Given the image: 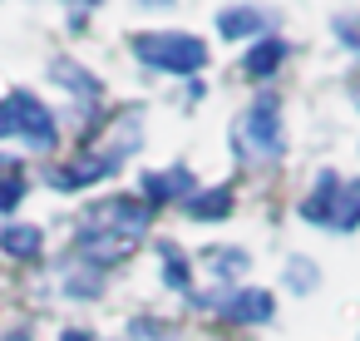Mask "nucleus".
<instances>
[{"mask_svg":"<svg viewBox=\"0 0 360 341\" xmlns=\"http://www.w3.org/2000/svg\"><path fill=\"white\" fill-rule=\"evenodd\" d=\"M281 149H286V139H281V104H276V94H262L232 124V154L247 159V163H266V159H281Z\"/></svg>","mask_w":360,"mask_h":341,"instance_id":"1","label":"nucleus"},{"mask_svg":"<svg viewBox=\"0 0 360 341\" xmlns=\"http://www.w3.org/2000/svg\"><path fill=\"white\" fill-rule=\"evenodd\" d=\"M134 55L158 75H198L207 65V40L188 30H148V35H134Z\"/></svg>","mask_w":360,"mask_h":341,"instance_id":"2","label":"nucleus"},{"mask_svg":"<svg viewBox=\"0 0 360 341\" xmlns=\"http://www.w3.org/2000/svg\"><path fill=\"white\" fill-rule=\"evenodd\" d=\"M188 302L193 306H207V311H217L222 321H237V326H266L276 316V297L262 292V287H217L207 297L188 292Z\"/></svg>","mask_w":360,"mask_h":341,"instance_id":"3","label":"nucleus"},{"mask_svg":"<svg viewBox=\"0 0 360 341\" xmlns=\"http://www.w3.org/2000/svg\"><path fill=\"white\" fill-rule=\"evenodd\" d=\"M79 228H94V232H109V237H119V242H139L148 228H153V208L143 203V198H104V203H94L89 213H84V223Z\"/></svg>","mask_w":360,"mask_h":341,"instance_id":"4","label":"nucleus"},{"mask_svg":"<svg viewBox=\"0 0 360 341\" xmlns=\"http://www.w3.org/2000/svg\"><path fill=\"white\" fill-rule=\"evenodd\" d=\"M6 104H11L15 134H20L35 154H55V144H60V124H55L50 104H40V94H30V89H11Z\"/></svg>","mask_w":360,"mask_h":341,"instance_id":"5","label":"nucleus"},{"mask_svg":"<svg viewBox=\"0 0 360 341\" xmlns=\"http://www.w3.org/2000/svg\"><path fill=\"white\" fill-rule=\"evenodd\" d=\"M129 154H134V144H109V149L75 154V163H65V168H55V173H50V188H60V193H70V188H89V183H99V178L119 173Z\"/></svg>","mask_w":360,"mask_h":341,"instance_id":"6","label":"nucleus"},{"mask_svg":"<svg viewBox=\"0 0 360 341\" xmlns=\"http://www.w3.org/2000/svg\"><path fill=\"white\" fill-rule=\"evenodd\" d=\"M50 80L70 89V99H75V109H79L84 119H89V114L99 109V99H104V85H99L84 65H75V60H50Z\"/></svg>","mask_w":360,"mask_h":341,"instance_id":"7","label":"nucleus"},{"mask_svg":"<svg viewBox=\"0 0 360 341\" xmlns=\"http://www.w3.org/2000/svg\"><path fill=\"white\" fill-rule=\"evenodd\" d=\"M193 193H198V173H188V168H158V173H143V203H148V208L188 203Z\"/></svg>","mask_w":360,"mask_h":341,"instance_id":"8","label":"nucleus"},{"mask_svg":"<svg viewBox=\"0 0 360 341\" xmlns=\"http://www.w3.org/2000/svg\"><path fill=\"white\" fill-rule=\"evenodd\" d=\"M340 183H345V178H340L335 168H321V173H316V188H311L306 203H301V218L330 228V223H335V203H340Z\"/></svg>","mask_w":360,"mask_h":341,"instance_id":"9","label":"nucleus"},{"mask_svg":"<svg viewBox=\"0 0 360 341\" xmlns=\"http://www.w3.org/2000/svg\"><path fill=\"white\" fill-rule=\"evenodd\" d=\"M271 25H276V16L262 11V6H227V11L217 16L222 40H252V35H266Z\"/></svg>","mask_w":360,"mask_h":341,"instance_id":"10","label":"nucleus"},{"mask_svg":"<svg viewBox=\"0 0 360 341\" xmlns=\"http://www.w3.org/2000/svg\"><path fill=\"white\" fill-rule=\"evenodd\" d=\"M0 252L15 257V262H35L45 252V232L35 223H6L0 228Z\"/></svg>","mask_w":360,"mask_h":341,"instance_id":"11","label":"nucleus"},{"mask_svg":"<svg viewBox=\"0 0 360 341\" xmlns=\"http://www.w3.org/2000/svg\"><path fill=\"white\" fill-rule=\"evenodd\" d=\"M281 60H286V40H281V35H262V40L242 55V75H247V80H266V75L281 70Z\"/></svg>","mask_w":360,"mask_h":341,"instance_id":"12","label":"nucleus"},{"mask_svg":"<svg viewBox=\"0 0 360 341\" xmlns=\"http://www.w3.org/2000/svg\"><path fill=\"white\" fill-rule=\"evenodd\" d=\"M183 208H188L193 223H222L232 213V188H198Z\"/></svg>","mask_w":360,"mask_h":341,"instance_id":"13","label":"nucleus"},{"mask_svg":"<svg viewBox=\"0 0 360 341\" xmlns=\"http://www.w3.org/2000/svg\"><path fill=\"white\" fill-rule=\"evenodd\" d=\"M202 262L212 267V277L222 282V287H232L237 277H247V267H252V257L242 252V247H207L202 252Z\"/></svg>","mask_w":360,"mask_h":341,"instance_id":"14","label":"nucleus"},{"mask_svg":"<svg viewBox=\"0 0 360 341\" xmlns=\"http://www.w3.org/2000/svg\"><path fill=\"white\" fill-rule=\"evenodd\" d=\"M99 287H104V272H99V267H89V262H79V257L65 267V297H84V302H94Z\"/></svg>","mask_w":360,"mask_h":341,"instance_id":"15","label":"nucleus"},{"mask_svg":"<svg viewBox=\"0 0 360 341\" xmlns=\"http://www.w3.org/2000/svg\"><path fill=\"white\" fill-rule=\"evenodd\" d=\"M158 262H163V282H168L173 292H188L193 267H188V257L178 252V242H158Z\"/></svg>","mask_w":360,"mask_h":341,"instance_id":"16","label":"nucleus"},{"mask_svg":"<svg viewBox=\"0 0 360 341\" xmlns=\"http://www.w3.org/2000/svg\"><path fill=\"white\" fill-rule=\"evenodd\" d=\"M330 228H335V232L360 228V178L340 183V203H335V223H330Z\"/></svg>","mask_w":360,"mask_h":341,"instance_id":"17","label":"nucleus"},{"mask_svg":"<svg viewBox=\"0 0 360 341\" xmlns=\"http://www.w3.org/2000/svg\"><path fill=\"white\" fill-rule=\"evenodd\" d=\"M316 282H321L316 262H306V257H286V287H291V292H316Z\"/></svg>","mask_w":360,"mask_h":341,"instance_id":"18","label":"nucleus"},{"mask_svg":"<svg viewBox=\"0 0 360 341\" xmlns=\"http://www.w3.org/2000/svg\"><path fill=\"white\" fill-rule=\"evenodd\" d=\"M25 173L15 168V173H0V213H15L20 208V198H25Z\"/></svg>","mask_w":360,"mask_h":341,"instance_id":"19","label":"nucleus"},{"mask_svg":"<svg viewBox=\"0 0 360 341\" xmlns=\"http://www.w3.org/2000/svg\"><path fill=\"white\" fill-rule=\"evenodd\" d=\"M335 40L350 55H360V16H335Z\"/></svg>","mask_w":360,"mask_h":341,"instance_id":"20","label":"nucleus"},{"mask_svg":"<svg viewBox=\"0 0 360 341\" xmlns=\"http://www.w3.org/2000/svg\"><path fill=\"white\" fill-rule=\"evenodd\" d=\"M11 134H15V119H11V104L0 99V139H11Z\"/></svg>","mask_w":360,"mask_h":341,"instance_id":"21","label":"nucleus"},{"mask_svg":"<svg viewBox=\"0 0 360 341\" xmlns=\"http://www.w3.org/2000/svg\"><path fill=\"white\" fill-rule=\"evenodd\" d=\"M143 11H173V0H139Z\"/></svg>","mask_w":360,"mask_h":341,"instance_id":"22","label":"nucleus"},{"mask_svg":"<svg viewBox=\"0 0 360 341\" xmlns=\"http://www.w3.org/2000/svg\"><path fill=\"white\" fill-rule=\"evenodd\" d=\"M6 341H30V331H25V326H20V331H11V336H6Z\"/></svg>","mask_w":360,"mask_h":341,"instance_id":"23","label":"nucleus"},{"mask_svg":"<svg viewBox=\"0 0 360 341\" xmlns=\"http://www.w3.org/2000/svg\"><path fill=\"white\" fill-rule=\"evenodd\" d=\"M89 6H94V0H89Z\"/></svg>","mask_w":360,"mask_h":341,"instance_id":"24","label":"nucleus"}]
</instances>
